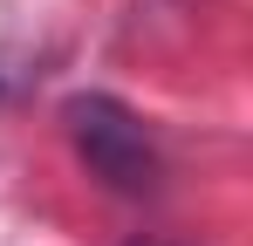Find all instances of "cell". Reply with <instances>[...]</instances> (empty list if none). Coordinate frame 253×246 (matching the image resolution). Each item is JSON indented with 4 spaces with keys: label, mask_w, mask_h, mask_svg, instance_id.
<instances>
[{
    "label": "cell",
    "mask_w": 253,
    "mask_h": 246,
    "mask_svg": "<svg viewBox=\"0 0 253 246\" xmlns=\"http://www.w3.org/2000/svg\"><path fill=\"white\" fill-rule=\"evenodd\" d=\"M137 246H165V240H137Z\"/></svg>",
    "instance_id": "obj_2"
},
{
    "label": "cell",
    "mask_w": 253,
    "mask_h": 246,
    "mask_svg": "<svg viewBox=\"0 0 253 246\" xmlns=\"http://www.w3.org/2000/svg\"><path fill=\"white\" fill-rule=\"evenodd\" d=\"M62 130H69V144H76V158L110 185V192H124V199H144V192H158L165 185V158H158V137L144 130V117L117 103V96H103V89H89V96H69L62 103Z\"/></svg>",
    "instance_id": "obj_1"
}]
</instances>
